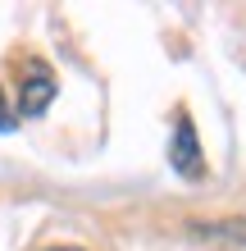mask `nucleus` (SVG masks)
I'll return each mask as SVG.
<instances>
[{
    "mask_svg": "<svg viewBox=\"0 0 246 251\" xmlns=\"http://www.w3.org/2000/svg\"><path fill=\"white\" fill-rule=\"evenodd\" d=\"M55 92H60V82H55L50 64L37 60V55H27L23 60V78H19V114L23 119H37V114L55 100Z\"/></svg>",
    "mask_w": 246,
    "mask_h": 251,
    "instance_id": "1",
    "label": "nucleus"
},
{
    "mask_svg": "<svg viewBox=\"0 0 246 251\" xmlns=\"http://www.w3.org/2000/svg\"><path fill=\"white\" fill-rule=\"evenodd\" d=\"M169 165L182 174V178H205V155H201V142H196V124L178 110L173 119V142H169Z\"/></svg>",
    "mask_w": 246,
    "mask_h": 251,
    "instance_id": "2",
    "label": "nucleus"
},
{
    "mask_svg": "<svg viewBox=\"0 0 246 251\" xmlns=\"http://www.w3.org/2000/svg\"><path fill=\"white\" fill-rule=\"evenodd\" d=\"M14 128V114H9V105H5V96H0V132H9Z\"/></svg>",
    "mask_w": 246,
    "mask_h": 251,
    "instance_id": "3",
    "label": "nucleus"
},
{
    "mask_svg": "<svg viewBox=\"0 0 246 251\" xmlns=\"http://www.w3.org/2000/svg\"><path fill=\"white\" fill-rule=\"evenodd\" d=\"M55 251H82V247H55Z\"/></svg>",
    "mask_w": 246,
    "mask_h": 251,
    "instance_id": "4",
    "label": "nucleus"
}]
</instances>
